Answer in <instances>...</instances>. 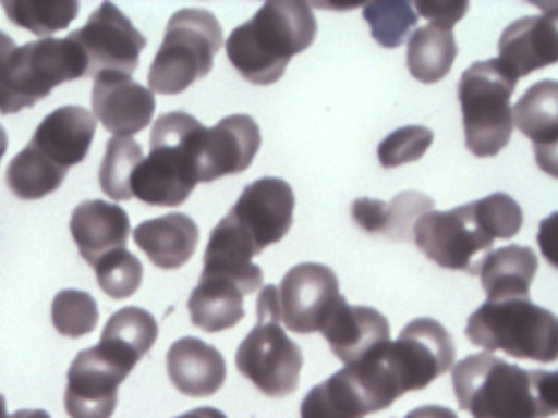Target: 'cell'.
<instances>
[{
    "label": "cell",
    "instance_id": "cell-1",
    "mask_svg": "<svg viewBox=\"0 0 558 418\" xmlns=\"http://www.w3.org/2000/svg\"><path fill=\"white\" fill-rule=\"evenodd\" d=\"M521 206L506 193H493L449 211H429L417 219L413 241L427 258L446 268L478 276L483 258L496 238L521 231Z\"/></svg>",
    "mask_w": 558,
    "mask_h": 418
},
{
    "label": "cell",
    "instance_id": "cell-2",
    "mask_svg": "<svg viewBox=\"0 0 558 418\" xmlns=\"http://www.w3.org/2000/svg\"><path fill=\"white\" fill-rule=\"evenodd\" d=\"M557 372L524 369L492 353L457 362L452 385L473 418H550L557 414Z\"/></svg>",
    "mask_w": 558,
    "mask_h": 418
},
{
    "label": "cell",
    "instance_id": "cell-3",
    "mask_svg": "<svg viewBox=\"0 0 558 418\" xmlns=\"http://www.w3.org/2000/svg\"><path fill=\"white\" fill-rule=\"evenodd\" d=\"M318 33L312 7L300 0L266 2L227 39V56L251 84H276L293 56L308 49Z\"/></svg>",
    "mask_w": 558,
    "mask_h": 418
},
{
    "label": "cell",
    "instance_id": "cell-4",
    "mask_svg": "<svg viewBox=\"0 0 558 418\" xmlns=\"http://www.w3.org/2000/svg\"><path fill=\"white\" fill-rule=\"evenodd\" d=\"M205 126L185 111L161 114L151 131V149L132 180V193L151 206L178 208L198 183V152Z\"/></svg>",
    "mask_w": 558,
    "mask_h": 418
},
{
    "label": "cell",
    "instance_id": "cell-5",
    "mask_svg": "<svg viewBox=\"0 0 558 418\" xmlns=\"http://www.w3.org/2000/svg\"><path fill=\"white\" fill-rule=\"evenodd\" d=\"M466 339L488 353L505 352L515 359L555 362L558 356L557 317L529 299L486 300L469 317Z\"/></svg>",
    "mask_w": 558,
    "mask_h": 418
},
{
    "label": "cell",
    "instance_id": "cell-6",
    "mask_svg": "<svg viewBox=\"0 0 558 418\" xmlns=\"http://www.w3.org/2000/svg\"><path fill=\"white\" fill-rule=\"evenodd\" d=\"M518 78L498 58L476 61L459 82L465 146L473 156L495 157L512 136L511 97Z\"/></svg>",
    "mask_w": 558,
    "mask_h": 418
},
{
    "label": "cell",
    "instance_id": "cell-7",
    "mask_svg": "<svg viewBox=\"0 0 558 418\" xmlns=\"http://www.w3.org/2000/svg\"><path fill=\"white\" fill-rule=\"evenodd\" d=\"M223 46V29L214 13L181 9L169 19L165 39L149 69L153 91L178 95L207 77Z\"/></svg>",
    "mask_w": 558,
    "mask_h": 418
},
{
    "label": "cell",
    "instance_id": "cell-8",
    "mask_svg": "<svg viewBox=\"0 0 558 418\" xmlns=\"http://www.w3.org/2000/svg\"><path fill=\"white\" fill-rule=\"evenodd\" d=\"M257 323L238 346V371L263 394L282 398L299 389L302 348L280 327L279 290L264 287L257 297Z\"/></svg>",
    "mask_w": 558,
    "mask_h": 418
},
{
    "label": "cell",
    "instance_id": "cell-9",
    "mask_svg": "<svg viewBox=\"0 0 558 418\" xmlns=\"http://www.w3.org/2000/svg\"><path fill=\"white\" fill-rule=\"evenodd\" d=\"M87 75L86 59L71 38H45L15 49L0 94V113H19L47 98L54 87Z\"/></svg>",
    "mask_w": 558,
    "mask_h": 418
},
{
    "label": "cell",
    "instance_id": "cell-10",
    "mask_svg": "<svg viewBox=\"0 0 558 418\" xmlns=\"http://www.w3.org/2000/svg\"><path fill=\"white\" fill-rule=\"evenodd\" d=\"M398 395L423 391L456 362V343L446 327L429 317L411 320L395 342L378 352Z\"/></svg>",
    "mask_w": 558,
    "mask_h": 418
},
{
    "label": "cell",
    "instance_id": "cell-11",
    "mask_svg": "<svg viewBox=\"0 0 558 418\" xmlns=\"http://www.w3.org/2000/svg\"><path fill=\"white\" fill-rule=\"evenodd\" d=\"M68 38L80 46L86 59V77H97L106 72L135 74L140 54L148 42L132 20L112 2H104L94 10L86 25Z\"/></svg>",
    "mask_w": 558,
    "mask_h": 418
},
{
    "label": "cell",
    "instance_id": "cell-12",
    "mask_svg": "<svg viewBox=\"0 0 558 418\" xmlns=\"http://www.w3.org/2000/svg\"><path fill=\"white\" fill-rule=\"evenodd\" d=\"M293 211L295 195L290 183L277 176H264L244 188L227 218L259 255L289 234Z\"/></svg>",
    "mask_w": 558,
    "mask_h": 418
},
{
    "label": "cell",
    "instance_id": "cell-13",
    "mask_svg": "<svg viewBox=\"0 0 558 418\" xmlns=\"http://www.w3.org/2000/svg\"><path fill=\"white\" fill-rule=\"evenodd\" d=\"M277 290L280 322L300 335L319 332L342 296L335 271L313 261L290 268Z\"/></svg>",
    "mask_w": 558,
    "mask_h": 418
},
{
    "label": "cell",
    "instance_id": "cell-14",
    "mask_svg": "<svg viewBox=\"0 0 558 418\" xmlns=\"http://www.w3.org/2000/svg\"><path fill=\"white\" fill-rule=\"evenodd\" d=\"M132 369L99 345L83 349L68 371L64 407L71 418H110L119 404V385Z\"/></svg>",
    "mask_w": 558,
    "mask_h": 418
},
{
    "label": "cell",
    "instance_id": "cell-15",
    "mask_svg": "<svg viewBox=\"0 0 558 418\" xmlns=\"http://www.w3.org/2000/svg\"><path fill=\"white\" fill-rule=\"evenodd\" d=\"M260 144L259 124L250 114H231L214 127H205L198 152V182L210 183L250 169Z\"/></svg>",
    "mask_w": 558,
    "mask_h": 418
},
{
    "label": "cell",
    "instance_id": "cell-16",
    "mask_svg": "<svg viewBox=\"0 0 558 418\" xmlns=\"http://www.w3.org/2000/svg\"><path fill=\"white\" fill-rule=\"evenodd\" d=\"M93 107L94 116L109 133L125 137L142 133L151 123L156 98L132 75L106 72L96 77Z\"/></svg>",
    "mask_w": 558,
    "mask_h": 418
},
{
    "label": "cell",
    "instance_id": "cell-17",
    "mask_svg": "<svg viewBox=\"0 0 558 418\" xmlns=\"http://www.w3.org/2000/svg\"><path fill=\"white\" fill-rule=\"evenodd\" d=\"M319 332L328 340L336 358L345 366L355 365L390 342V323L374 307L349 306L339 297Z\"/></svg>",
    "mask_w": 558,
    "mask_h": 418
},
{
    "label": "cell",
    "instance_id": "cell-18",
    "mask_svg": "<svg viewBox=\"0 0 558 418\" xmlns=\"http://www.w3.org/2000/svg\"><path fill=\"white\" fill-rule=\"evenodd\" d=\"M499 62L515 78L527 77L558 61L557 13L529 15L506 26L499 38Z\"/></svg>",
    "mask_w": 558,
    "mask_h": 418
},
{
    "label": "cell",
    "instance_id": "cell-19",
    "mask_svg": "<svg viewBox=\"0 0 558 418\" xmlns=\"http://www.w3.org/2000/svg\"><path fill=\"white\" fill-rule=\"evenodd\" d=\"M96 131V116L87 108L66 104L38 124L31 144L51 162L70 170V167L84 162Z\"/></svg>",
    "mask_w": 558,
    "mask_h": 418
},
{
    "label": "cell",
    "instance_id": "cell-20",
    "mask_svg": "<svg viewBox=\"0 0 558 418\" xmlns=\"http://www.w3.org/2000/svg\"><path fill=\"white\" fill-rule=\"evenodd\" d=\"M515 126L534 144L535 160L544 172L557 176L558 84L541 81L531 85L514 104Z\"/></svg>",
    "mask_w": 558,
    "mask_h": 418
},
{
    "label": "cell",
    "instance_id": "cell-21",
    "mask_svg": "<svg viewBox=\"0 0 558 418\" xmlns=\"http://www.w3.org/2000/svg\"><path fill=\"white\" fill-rule=\"evenodd\" d=\"M70 228L81 257L90 267H96L110 251L126 248L132 231L125 209L104 199H89L76 206Z\"/></svg>",
    "mask_w": 558,
    "mask_h": 418
},
{
    "label": "cell",
    "instance_id": "cell-22",
    "mask_svg": "<svg viewBox=\"0 0 558 418\" xmlns=\"http://www.w3.org/2000/svg\"><path fill=\"white\" fill-rule=\"evenodd\" d=\"M172 384L189 397H210L227 379V361L215 346L197 336H184L168 352Z\"/></svg>",
    "mask_w": 558,
    "mask_h": 418
},
{
    "label": "cell",
    "instance_id": "cell-23",
    "mask_svg": "<svg viewBox=\"0 0 558 418\" xmlns=\"http://www.w3.org/2000/svg\"><path fill=\"white\" fill-rule=\"evenodd\" d=\"M133 238L153 265L162 270H178L195 254L201 231L187 214L171 212L142 222L133 231Z\"/></svg>",
    "mask_w": 558,
    "mask_h": 418
},
{
    "label": "cell",
    "instance_id": "cell-24",
    "mask_svg": "<svg viewBox=\"0 0 558 418\" xmlns=\"http://www.w3.org/2000/svg\"><path fill=\"white\" fill-rule=\"evenodd\" d=\"M538 260L531 247L512 244L483 258L478 270L486 300L529 299Z\"/></svg>",
    "mask_w": 558,
    "mask_h": 418
},
{
    "label": "cell",
    "instance_id": "cell-25",
    "mask_svg": "<svg viewBox=\"0 0 558 418\" xmlns=\"http://www.w3.org/2000/svg\"><path fill=\"white\" fill-rule=\"evenodd\" d=\"M244 296L234 281L215 274H201L189 297V312L195 327L208 333L233 329L244 317Z\"/></svg>",
    "mask_w": 558,
    "mask_h": 418
},
{
    "label": "cell",
    "instance_id": "cell-26",
    "mask_svg": "<svg viewBox=\"0 0 558 418\" xmlns=\"http://www.w3.org/2000/svg\"><path fill=\"white\" fill-rule=\"evenodd\" d=\"M158 333V322L151 312L142 307H123L104 327L99 346L133 371L155 345Z\"/></svg>",
    "mask_w": 558,
    "mask_h": 418
},
{
    "label": "cell",
    "instance_id": "cell-27",
    "mask_svg": "<svg viewBox=\"0 0 558 418\" xmlns=\"http://www.w3.org/2000/svg\"><path fill=\"white\" fill-rule=\"evenodd\" d=\"M457 52L452 29L430 23L408 38L407 65L416 81L436 84L449 75Z\"/></svg>",
    "mask_w": 558,
    "mask_h": 418
},
{
    "label": "cell",
    "instance_id": "cell-28",
    "mask_svg": "<svg viewBox=\"0 0 558 418\" xmlns=\"http://www.w3.org/2000/svg\"><path fill=\"white\" fill-rule=\"evenodd\" d=\"M70 170L57 165L37 147L28 146L11 160L8 167L9 188L21 199H40L63 185Z\"/></svg>",
    "mask_w": 558,
    "mask_h": 418
},
{
    "label": "cell",
    "instance_id": "cell-29",
    "mask_svg": "<svg viewBox=\"0 0 558 418\" xmlns=\"http://www.w3.org/2000/svg\"><path fill=\"white\" fill-rule=\"evenodd\" d=\"M2 7L14 25L34 35L47 36L68 28L80 13L81 3L76 0H4Z\"/></svg>",
    "mask_w": 558,
    "mask_h": 418
},
{
    "label": "cell",
    "instance_id": "cell-30",
    "mask_svg": "<svg viewBox=\"0 0 558 418\" xmlns=\"http://www.w3.org/2000/svg\"><path fill=\"white\" fill-rule=\"evenodd\" d=\"M142 146L132 137L116 136L107 143L106 156L100 165L99 182L102 192L117 201L133 198L132 180L143 162Z\"/></svg>",
    "mask_w": 558,
    "mask_h": 418
},
{
    "label": "cell",
    "instance_id": "cell-31",
    "mask_svg": "<svg viewBox=\"0 0 558 418\" xmlns=\"http://www.w3.org/2000/svg\"><path fill=\"white\" fill-rule=\"evenodd\" d=\"M362 15L371 26L372 38L388 49L404 45L410 38L411 29L420 20L413 3L397 2V0L367 3Z\"/></svg>",
    "mask_w": 558,
    "mask_h": 418
},
{
    "label": "cell",
    "instance_id": "cell-32",
    "mask_svg": "<svg viewBox=\"0 0 558 418\" xmlns=\"http://www.w3.org/2000/svg\"><path fill=\"white\" fill-rule=\"evenodd\" d=\"M302 418H364L357 398L352 394L339 371L315 385L303 398Z\"/></svg>",
    "mask_w": 558,
    "mask_h": 418
},
{
    "label": "cell",
    "instance_id": "cell-33",
    "mask_svg": "<svg viewBox=\"0 0 558 418\" xmlns=\"http://www.w3.org/2000/svg\"><path fill=\"white\" fill-rule=\"evenodd\" d=\"M51 320L61 335L81 339L89 335L99 323V307L86 291L64 290L51 304Z\"/></svg>",
    "mask_w": 558,
    "mask_h": 418
},
{
    "label": "cell",
    "instance_id": "cell-34",
    "mask_svg": "<svg viewBox=\"0 0 558 418\" xmlns=\"http://www.w3.org/2000/svg\"><path fill=\"white\" fill-rule=\"evenodd\" d=\"M97 283L112 299H126L138 291L143 281V265L126 248L110 251L97 261Z\"/></svg>",
    "mask_w": 558,
    "mask_h": 418
},
{
    "label": "cell",
    "instance_id": "cell-35",
    "mask_svg": "<svg viewBox=\"0 0 558 418\" xmlns=\"http://www.w3.org/2000/svg\"><path fill=\"white\" fill-rule=\"evenodd\" d=\"M434 199L420 192H403L385 202L381 235L397 242H413L417 219L433 211Z\"/></svg>",
    "mask_w": 558,
    "mask_h": 418
},
{
    "label": "cell",
    "instance_id": "cell-36",
    "mask_svg": "<svg viewBox=\"0 0 558 418\" xmlns=\"http://www.w3.org/2000/svg\"><path fill=\"white\" fill-rule=\"evenodd\" d=\"M434 140V133L426 126L410 124L388 134L378 146V160L384 169H397L404 163L423 159Z\"/></svg>",
    "mask_w": 558,
    "mask_h": 418
},
{
    "label": "cell",
    "instance_id": "cell-37",
    "mask_svg": "<svg viewBox=\"0 0 558 418\" xmlns=\"http://www.w3.org/2000/svg\"><path fill=\"white\" fill-rule=\"evenodd\" d=\"M469 2H447V0H437V2H414L413 9H416L421 16L430 20L433 25L444 26V28H453L457 22L465 16L469 10Z\"/></svg>",
    "mask_w": 558,
    "mask_h": 418
},
{
    "label": "cell",
    "instance_id": "cell-38",
    "mask_svg": "<svg viewBox=\"0 0 558 418\" xmlns=\"http://www.w3.org/2000/svg\"><path fill=\"white\" fill-rule=\"evenodd\" d=\"M384 208L385 201L362 196V198H357L352 202V219L367 234H381Z\"/></svg>",
    "mask_w": 558,
    "mask_h": 418
},
{
    "label": "cell",
    "instance_id": "cell-39",
    "mask_svg": "<svg viewBox=\"0 0 558 418\" xmlns=\"http://www.w3.org/2000/svg\"><path fill=\"white\" fill-rule=\"evenodd\" d=\"M15 49H17V46H15L14 39L8 33L0 32V94H2V87H4L9 61H11V56L14 54Z\"/></svg>",
    "mask_w": 558,
    "mask_h": 418
},
{
    "label": "cell",
    "instance_id": "cell-40",
    "mask_svg": "<svg viewBox=\"0 0 558 418\" xmlns=\"http://www.w3.org/2000/svg\"><path fill=\"white\" fill-rule=\"evenodd\" d=\"M404 418H459V415L442 405H421Z\"/></svg>",
    "mask_w": 558,
    "mask_h": 418
},
{
    "label": "cell",
    "instance_id": "cell-41",
    "mask_svg": "<svg viewBox=\"0 0 558 418\" xmlns=\"http://www.w3.org/2000/svg\"><path fill=\"white\" fill-rule=\"evenodd\" d=\"M175 418H228L223 411L218 410L214 407H198L194 410L187 411V414L179 415Z\"/></svg>",
    "mask_w": 558,
    "mask_h": 418
},
{
    "label": "cell",
    "instance_id": "cell-42",
    "mask_svg": "<svg viewBox=\"0 0 558 418\" xmlns=\"http://www.w3.org/2000/svg\"><path fill=\"white\" fill-rule=\"evenodd\" d=\"M8 418H51L47 410H31V408H22Z\"/></svg>",
    "mask_w": 558,
    "mask_h": 418
},
{
    "label": "cell",
    "instance_id": "cell-43",
    "mask_svg": "<svg viewBox=\"0 0 558 418\" xmlns=\"http://www.w3.org/2000/svg\"><path fill=\"white\" fill-rule=\"evenodd\" d=\"M8 133H5L4 126L0 124V160L4 159L5 152H8Z\"/></svg>",
    "mask_w": 558,
    "mask_h": 418
},
{
    "label": "cell",
    "instance_id": "cell-44",
    "mask_svg": "<svg viewBox=\"0 0 558 418\" xmlns=\"http://www.w3.org/2000/svg\"><path fill=\"white\" fill-rule=\"evenodd\" d=\"M0 418H8V405L4 395L0 394Z\"/></svg>",
    "mask_w": 558,
    "mask_h": 418
}]
</instances>
